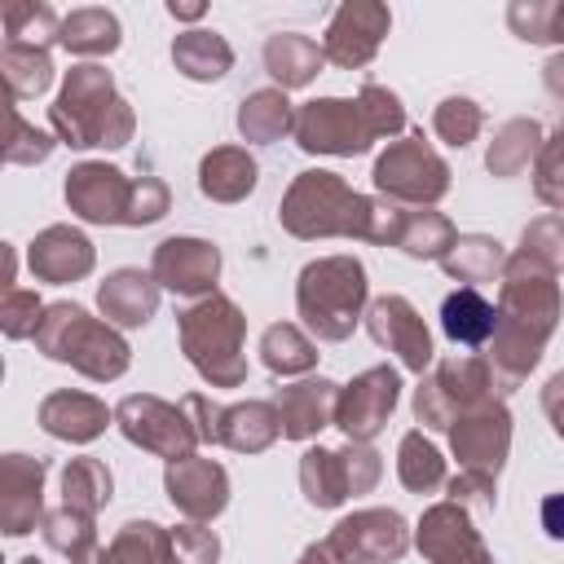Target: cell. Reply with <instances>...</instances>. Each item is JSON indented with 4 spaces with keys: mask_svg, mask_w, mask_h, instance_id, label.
I'll use <instances>...</instances> for the list:
<instances>
[{
    "mask_svg": "<svg viewBox=\"0 0 564 564\" xmlns=\"http://www.w3.org/2000/svg\"><path fill=\"white\" fill-rule=\"evenodd\" d=\"M110 494H115V480L101 458H70L62 467V507L97 520V511L110 502Z\"/></svg>",
    "mask_w": 564,
    "mask_h": 564,
    "instance_id": "38",
    "label": "cell"
},
{
    "mask_svg": "<svg viewBox=\"0 0 564 564\" xmlns=\"http://www.w3.org/2000/svg\"><path fill=\"white\" fill-rule=\"evenodd\" d=\"M542 410H546V419H551L555 436L564 441V370L546 379V388H542Z\"/></svg>",
    "mask_w": 564,
    "mask_h": 564,
    "instance_id": "52",
    "label": "cell"
},
{
    "mask_svg": "<svg viewBox=\"0 0 564 564\" xmlns=\"http://www.w3.org/2000/svg\"><path fill=\"white\" fill-rule=\"evenodd\" d=\"M361 322H366V330H370V339H375L379 348H392L397 361L423 379V370L432 366V352H436V348H432V335H427L419 308H414L405 295H397V291L375 295V300L366 304V317H361Z\"/></svg>",
    "mask_w": 564,
    "mask_h": 564,
    "instance_id": "19",
    "label": "cell"
},
{
    "mask_svg": "<svg viewBox=\"0 0 564 564\" xmlns=\"http://www.w3.org/2000/svg\"><path fill=\"white\" fill-rule=\"evenodd\" d=\"M4 40L9 44H31V48H48L62 40V18L40 4V0H13L4 9Z\"/></svg>",
    "mask_w": 564,
    "mask_h": 564,
    "instance_id": "41",
    "label": "cell"
},
{
    "mask_svg": "<svg viewBox=\"0 0 564 564\" xmlns=\"http://www.w3.org/2000/svg\"><path fill=\"white\" fill-rule=\"evenodd\" d=\"M256 176L260 167L242 145H216L198 163V189L212 203H242L256 189Z\"/></svg>",
    "mask_w": 564,
    "mask_h": 564,
    "instance_id": "28",
    "label": "cell"
},
{
    "mask_svg": "<svg viewBox=\"0 0 564 564\" xmlns=\"http://www.w3.org/2000/svg\"><path fill=\"white\" fill-rule=\"evenodd\" d=\"M441 269H445L454 282H463V286H480V282L502 278L507 251H502V242L489 238V234H458L454 247L441 256Z\"/></svg>",
    "mask_w": 564,
    "mask_h": 564,
    "instance_id": "34",
    "label": "cell"
},
{
    "mask_svg": "<svg viewBox=\"0 0 564 564\" xmlns=\"http://www.w3.org/2000/svg\"><path fill=\"white\" fill-rule=\"evenodd\" d=\"M238 132H242V141L269 145L286 132H295V106L286 101L282 88H256L238 106Z\"/></svg>",
    "mask_w": 564,
    "mask_h": 564,
    "instance_id": "35",
    "label": "cell"
},
{
    "mask_svg": "<svg viewBox=\"0 0 564 564\" xmlns=\"http://www.w3.org/2000/svg\"><path fill=\"white\" fill-rule=\"evenodd\" d=\"M66 53L75 57H106L123 44V26L110 9H97V4H84V9H70L62 18V40H57Z\"/></svg>",
    "mask_w": 564,
    "mask_h": 564,
    "instance_id": "33",
    "label": "cell"
},
{
    "mask_svg": "<svg viewBox=\"0 0 564 564\" xmlns=\"http://www.w3.org/2000/svg\"><path fill=\"white\" fill-rule=\"evenodd\" d=\"M172 62H176V70H181L185 79H194V84H216V79L229 75L234 48H229L225 35H216V31H207V26H194V31H181V35L172 40Z\"/></svg>",
    "mask_w": 564,
    "mask_h": 564,
    "instance_id": "30",
    "label": "cell"
},
{
    "mask_svg": "<svg viewBox=\"0 0 564 564\" xmlns=\"http://www.w3.org/2000/svg\"><path fill=\"white\" fill-rule=\"evenodd\" d=\"M159 282L154 273L141 269H115L101 286H97V308L110 326H145L159 308Z\"/></svg>",
    "mask_w": 564,
    "mask_h": 564,
    "instance_id": "26",
    "label": "cell"
},
{
    "mask_svg": "<svg viewBox=\"0 0 564 564\" xmlns=\"http://www.w3.org/2000/svg\"><path fill=\"white\" fill-rule=\"evenodd\" d=\"M494 326H498V304H489L476 286H458L445 295L441 304V330L454 339V344H489L494 339Z\"/></svg>",
    "mask_w": 564,
    "mask_h": 564,
    "instance_id": "32",
    "label": "cell"
},
{
    "mask_svg": "<svg viewBox=\"0 0 564 564\" xmlns=\"http://www.w3.org/2000/svg\"><path fill=\"white\" fill-rule=\"evenodd\" d=\"M18 564H44V560H35V555H22V560H18Z\"/></svg>",
    "mask_w": 564,
    "mask_h": 564,
    "instance_id": "58",
    "label": "cell"
},
{
    "mask_svg": "<svg viewBox=\"0 0 564 564\" xmlns=\"http://www.w3.org/2000/svg\"><path fill=\"white\" fill-rule=\"evenodd\" d=\"M194 419V432L203 445H225L238 454H264L282 436V419L273 401H238V405H216L203 392H189L181 401Z\"/></svg>",
    "mask_w": 564,
    "mask_h": 564,
    "instance_id": "10",
    "label": "cell"
},
{
    "mask_svg": "<svg viewBox=\"0 0 564 564\" xmlns=\"http://www.w3.org/2000/svg\"><path fill=\"white\" fill-rule=\"evenodd\" d=\"M172 207V194L159 176H137V189H132V207H128V225L141 229V225H154L163 220Z\"/></svg>",
    "mask_w": 564,
    "mask_h": 564,
    "instance_id": "50",
    "label": "cell"
},
{
    "mask_svg": "<svg viewBox=\"0 0 564 564\" xmlns=\"http://www.w3.org/2000/svg\"><path fill=\"white\" fill-rule=\"evenodd\" d=\"M352 564H397L410 551V524L401 511L392 507H366L344 516L330 533H326Z\"/></svg>",
    "mask_w": 564,
    "mask_h": 564,
    "instance_id": "20",
    "label": "cell"
},
{
    "mask_svg": "<svg viewBox=\"0 0 564 564\" xmlns=\"http://www.w3.org/2000/svg\"><path fill=\"white\" fill-rule=\"evenodd\" d=\"M498 282L502 286H498V326L489 339V366H494L498 397H507L542 361V348L564 317V295L555 273L529 260L524 251L507 256V269Z\"/></svg>",
    "mask_w": 564,
    "mask_h": 564,
    "instance_id": "1",
    "label": "cell"
},
{
    "mask_svg": "<svg viewBox=\"0 0 564 564\" xmlns=\"http://www.w3.org/2000/svg\"><path fill=\"white\" fill-rule=\"evenodd\" d=\"M533 194H538V203L564 212V128H555L542 141V154L533 163Z\"/></svg>",
    "mask_w": 564,
    "mask_h": 564,
    "instance_id": "45",
    "label": "cell"
},
{
    "mask_svg": "<svg viewBox=\"0 0 564 564\" xmlns=\"http://www.w3.org/2000/svg\"><path fill=\"white\" fill-rule=\"evenodd\" d=\"M260 361H264L269 375L291 379V375H304V370L317 366V344L295 322H273L260 335Z\"/></svg>",
    "mask_w": 564,
    "mask_h": 564,
    "instance_id": "36",
    "label": "cell"
},
{
    "mask_svg": "<svg viewBox=\"0 0 564 564\" xmlns=\"http://www.w3.org/2000/svg\"><path fill=\"white\" fill-rule=\"evenodd\" d=\"M115 423L119 432L141 445L145 454L163 458V463H176V458H189L194 445H198V432H194V419L185 405H172L163 397H150V392H132L115 405Z\"/></svg>",
    "mask_w": 564,
    "mask_h": 564,
    "instance_id": "12",
    "label": "cell"
},
{
    "mask_svg": "<svg viewBox=\"0 0 564 564\" xmlns=\"http://www.w3.org/2000/svg\"><path fill=\"white\" fill-rule=\"evenodd\" d=\"M326 66V53L313 35H300V31H278L264 40V70L278 79V88H304L322 75Z\"/></svg>",
    "mask_w": 564,
    "mask_h": 564,
    "instance_id": "27",
    "label": "cell"
},
{
    "mask_svg": "<svg viewBox=\"0 0 564 564\" xmlns=\"http://www.w3.org/2000/svg\"><path fill=\"white\" fill-rule=\"evenodd\" d=\"M31 339H35V348H40L48 361H62V366L79 370V375L93 379V383H110V379H119V375L132 366L128 339H123L110 322L93 317V313H88L84 304H75V300L44 304V317H40V326H35Z\"/></svg>",
    "mask_w": 564,
    "mask_h": 564,
    "instance_id": "4",
    "label": "cell"
},
{
    "mask_svg": "<svg viewBox=\"0 0 564 564\" xmlns=\"http://www.w3.org/2000/svg\"><path fill=\"white\" fill-rule=\"evenodd\" d=\"M295 145L304 154H335V159H352L366 154L379 137L361 110V101L352 97H317L295 106Z\"/></svg>",
    "mask_w": 564,
    "mask_h": 564,
    "instance_id": "11",
    "label": "cell"
},
{
    "mask_svg": "<svg viewBox=\"0 0 564 564\" xmlns=\"http://www.w3.org/2000/svg\"><path fill=\"white\" fill-rule=\"evenodd\" d=\"M375 189L401 207H432L449 194V163L423 141V132H405L375 159Z\"/></svg>",
    "mask_w": 564,
    "mask_h": 564,
    "instance_id": "8",
    "label": "cell"
},
{
    "mask_svg": "<svg viewBox=\"0 0 564 564\" xmlns=\"http://www.w3.org/2000/svg\"><path fill=\"white\" fill-rule=\"evenodd\" d=\"M388 26H392L388 4H375V0H344V4L330 13V22H326L322 53H326V62L339 66V70H361V66L379 53Z\"/></svg>",
    "mask_w": 564,
    "mask_h": 564,
    "instance_id": "15",
    "label": "cell"
},
{
    "mask_svg": "<svg viewBox=\"0 0 564 564\" xmlns=\"http://www.w3.org/2000/svg\"><path fill=\"white\" fill-rule=\"evenodd\" d=\"M454 225L449 216L432 212V207H405V220H401V234H397V247L414 260H441L449 247H454Z\"/></svg>",
    "mask_w": 564,
    "mask_h": 564,
    "instance_id": "39",
    "label": "cell"
},
{
    "mask_svg": "<svg viewBox=\"0 0 564 564\" xmlns=\"http://www.w3.org/2000/svg\"><path fill=\"white\" fill-rule=\"evenodd\" d=\"M366 304H370V282L357 256H322L300 269L295 308L313 339L322 344L348 339L366 317Z\"/></svg>",
    "mask_w": 564,
    "mask_h": 564,
    "instance_id": "5",
    "label": "cell"
},
{
    "mask_svg": "<svg viewBox=\"0 0 564 564\" xmlns=\"http://www.w3.org/2000/svg\"><path fill=\"white\" fill-rule=\"evenodd\" d=\"M546 44H564V0H546Z\"/></svg>",
    "mask_w": 564,
    "mask_h": 564,
    "instance_id": "56",
    "label": "cell"
},
{
    "mask_svg": "<svg viewBox=\"0 0 564 564\" xmlns=\"http://www.w3.org/2000/svg\"><path fill=\"white\" fill-rule=\"evenodd\" d=\"M26 264H31V273L40 282L66 286V282H79V278L93 273L97 251H93V242H88L84 229H75V225H48V229H40L31 238Z\"/></svg>",
    "mask_w": 564,
    "mask_h": 564,
    "instance_id": "23",
    "label": "cell"
},
{
    "mask_svg": "<svg viewBox=\"0 0 564 564\" xmlns=\"http://www.w3.org/2000/svg\"><path fill=\"white\" fill-rule=\"evenodd\" d=\"M542 529H546V538L564 542V489L542 498Z\"/></svg>",
    "mask_w": 564,
    "mask_h": 564,
    "instance_id": "53",
    "label": "cell"
},
{
    "mask_svg": "<svg viewBox=\"0 0 564 564\" xmlns=\"http://www.w3.org/2000/svg\"><path fill=\"white\" fill-rule=\"evenodd\" d=\"M397 476H401V485L410 494H436V489H445V480H449L445 458L423 436V427H414V432L401 436V445H397Z\"/></svg>",
    "mask_w": 564,
    "mask_h": 564,
    "instance_id": "37",
    "label": "cell"
},
{
    "mask_svg": "<svg viewBox=\"0 0 564 564\" xmlns=\"http://www.w3.org/2000/svg\"><path fill=\"white\" fill-rule=\"evenodd\" d=\"M449 449L458 458V471H476V476L498 480V471L511 454V414H507L502 397H489L476 410H467L449 427Z\"/></svg>",
    "mask_w": 564,
    "mask_h": 564,
    "instance_id": "13",
    "label": "cell"
},
{
    "mask_svg": "<svg viewBox=\"0 0 564 564\" xmlns=\"http://www.w3.org/2000/svg\"><path fill=\"white\" fill-rule=\"evenodd\" d=\"M40 533L70 564H110V546L97 542V520L93 516H79L70 507H57V511H44Z\"/></svg>",
    "mask_w": 564,
    "mask_h": 564,
    "instance_id": "29",
    "label": "cell"
},
{
    "mask_svg": "<svg viewBox=\"0 0 564 564\" xmlns=\"http://www.w3.org/2000/svg\"><path fill=\"white\" fill-rule=\"evenodd\" d=\"M383 476V458L366 445V441H348L339 449H304L300 458V489L308 498V507L330 511L357 494H370Z\"/></svg>",
    "mask_w": 564,
    "mask_h": 564,
    "instance_id": "9",
    "label": "cell"
},
{
    "mask_svg": "<svg viewBox=\"0 0 564 564\" xmlns=\"http://www.w3.org/2000/svg\"><path fill=\"white\" fill-rule=\"evenodd\" d=\"M106 423H115V410H106V401H97L93 392H75V388H57L40 401V427L57 441L70 445H88L106 432Z\"/></svg>",
    "mask_w": 564,
    "mask_h": 564,
    "instance_id": "25",
    "label": "cell"
},
{
    "mask_svg": "<svg viewBox=\"0 0 564 564\" xmlns=\"http://www.w3.org/2000/svg\"><path fill=\"white\" fill-rule=\"evenodd\" d=\"M0 70H4V84H9V97H13V101L40 97V93L53 84L48 48H31V44H9V40H4V48H0Z\"/></svg>",
    "mask_w": 564,
    "mask_h": 564,
    "instance_id": "40",
    "label": "cell"
},
{
    "mask_svg": "<svg viewBox=\"0 0 564 564\" xmlns=\"http://www.w3.org/2000/svg\"><path fill=\"white\" fill-rule=\"evenodd\" d=\"M176 330H181V352L189 357V366L212 388H238V383H247V352H242L247 317H242V308L229 295L212 291V295L194 300L176 317Z\"/></svg>",
    "mask_w": 564,
    "mask_h": 564,
    "instance_id": "6",
    "label": "cell"
},
{
    "mask_svg": "<svg viewBox=\"0 0 564 564\" xmlns=\"http://www.w3.org/2000/svg\"><path fill=\"white\" fill-rule=\"evenodd\" d=\"M216 560H220L216 529L194 524V520L167 529V564H216Z\"/></svg>",
    "mask_w": 564,
    "mask_h": 564,
    "instance_id": "46",
    "label": "cell"
},
{
    "mask_svg": "<svg viewBox=\"0 0 564 564\" xmlns=\"http://www.w3.org/2000/svg\"><path fill=\"white\" fill-rule=\"evenodd\" d=\"M542 79H546V93L564 101V53L546 57V66H542Z\"/></svg>",
    "mask_w": 564,
    "mask_h": 564,
    "instance_id": "55",
    "label": "cell"
},
{
    "mask_svg": "<svg viewBox=\"0 0 564 564\" xmlns=\"http://www.w3.org/2000/svg\"><path fill=\"white\" fill-rule=\"evenodd\" d=\"M357 101H361V110H366L375 137H397V132H405V106H401V97H397L392 88L366 79L361 93H357Z\"/></svg>",
    "mask_w": 564,
    "mask_h": 564,
    "instance_id": "48",
    "label": "cell"
},
{
    "mask_svg": "<svg viewBox=\"0 0 564 564\" xmlns=\"http://www.w3.org/2000/svg\"><path fill=\"white\" fill-rule=\"evenodd\" d=\"M278 220L291 238H361L370 242V225H375V198L357 194L339 172H322L308 167L300 172L282 203H278Z\"/></svg>",
    "mask_w": 564,
    "mask_h": 564,
    "instance_id": "3",
    "label": "cell"
},
{
    "mask_svg": "<svg viewBox=\"0 0 564 564\" xmlns=\"http://www.w3.org/2000/svg\"><path fill=\"white\" fill-rule=\"evenodd\" d=\"M445 494H449V502H458V507H476V511H494V502H498V480L494 476H476V471H458V476H449L445 480Z\"/></svg>",
    "mask_w": 564,
    "mask_h": 564,
    "instance_id": "51",
    "label": "cell"
},
{
    "mask_svg": "<svg viewBox=\"0 0 564 564\" xmlns=\"http://www.w3.org/2000/svg\"><path fill=\"white\" fill-rule=\"evenodd\" d=\"M414 546L423 551L427 564H494L480 529L471 524V511L458 502H432L419 516L414 529Z\"/></svg>",
    "mask_w": 564,
    "mask_h": 564,
    "instance_id": "16",
    "label": "cell"
},
{
    "mask_svg": "<svg viewBox=\"0 0 564 564\" xmlns=\"http://www.w3.org/2000/svg\"><path fill=\"white\" fill-rule=\"evenodd\" d=\"M295 564H352V560H348V555H344V551H339L330 538H322V542H313V546H308V551H304Z\"/></svg>",
    "mask_w": 564,
    "mask_h": 564,
    "instance_id": "54",
    "label": "cell"
},
{
    "mask_svg": "<svg viewBox=\"0 0 564 564\" xmlns=\"http://www.w3.org/2000/svg\"><path fill=\"white\" fill-rule=\"evenodd\" d=\"M40 317H44V304H40L35 291H26V286L4 291V300H0V330H4L9 339H26V335H35Z\"/></svg>",
    "mask_w": 564,
    "mask_h": 564,
    "instance_id": "49",
    "label": "cell"
},
{
    "mask_svg": "<svg viewBox=\"0 0 564 564\" xmlns=\"http://www.w3.org/2000/svg\"><path fill=\"white\" fill-rule=\"evenodd\" d=\"M480 128H485V110H480L471 97H445V101L432 110V132H436L445 145H454V150L471 145V141L480 137Z\"/></svg>",
    "mask_w": 564,
    "mask_h": 564,
    "instance_id": "43",
    "label": "cell"
},
{
    "mask_svg": "<svg viewBox=\"0 0 564 564\" xmlns=\"http://www.w3.org/2000/svg\"><path fill=\"white\" fill-rule=\"evenodd\" d=\"M48 128L70 150H123L137 132L132 106L119 97L115 75L97 62H79L66 70L57 101L48 106Z\"/></svg>",
    "mask_w": 564,
    "mask_h": 564,
    "instance_id": "2",
    "label": "cell"
},
{
    "mask_svg": "<svg viewBox=\"0 0 564 564\" xmlns=\"http://www.w3.org/2000/svg\"><path fill=\"white\" fill-rule=\"evenodd\" d=\"M520 251H524L529 260L546 264L551 273H560V269H564V216L551 212V216H538L533 225H524Z\"/></svg>",
    "mask_w": 564,
    "mask_h": 564,
    "instance_id": "47",
    "label": "cell"
},
{
    "mask_svg": "<svg viewBox=\"0 0 564 564\" xmlns=\"http://www.w3.org/2000/svg\"><path fill=\"white\" fill-rule=\"evenodd\" d=\"M44 476H48L44 458L31 454L0 458V529L9 538H26L44 520Z\"/></svg>",
    "mask_w": 564,
    "mask_h": 564,
    "instance_id": "22",
    "label": "cell"
},
{
    "mask_svg": "<svg viewBox=\"0 0 564 564\" xmlns=\"http://www.w3.org/2000/svg\"><path fill=\"white\" fill-rule=\"evenodd\" d=\"M167 13H172L176 22H198V18L207 13V4H176V0H172V4H167Z\"/></svg>",
    "mask_w": 564,
    "mask_h": 564,
    "instance_id": "57",
    "label": "cell"
},
{
    "mask_svg": "<svg viewBox=\"0 0 564 564\" xmlns=\"http://www.w3.org/2000/svg\"><path fill=\"white\" fill-rule=\"evenodd\" d=\"M132 189H137V181H128L119 167L97 163V159L75 163L66 172V185H62L66 207L88 225H128Z\"/></svg>",
    "mask_w": 564,
    "mask_h": 564,
    "instance_id": "17",
    "label": "cell"
},
{
    "mask_svg": "<svg viewBox=\"0 0 564 564\" xmlns=\"http://www.w3.org/2000/svg\"><path fill=\"white\" fill-rule=\"evenodd\" d=\"M163 489H167V502L194 524H212L229 507V471L216 458H203V454L167 463L163 467Z\"/></svg>",
    "mask_w": 564,
    "mask_h": 564,
    "instance_id": "21",
    "label": "cell"
},
{
    "mask_svg": "<svg viewBox=\"0 0 564 564\" xmlns=\"http://www.w3.org/2000/svg\"><path fill=\"white\" fill-rule=\"evenodd\" d=\"M489 397H498L489 357H476V352H463L458 357L454 352V357L436 361L419 379V388H414V419L427 432H449L467 410H476Z\"/></svg>",
    "mask_w": 564,
    "mask_h": 564,
    "instance_id": "7",
    "label": "cell"
},
{
    "mask_svg": "<svg viewBox=\"0 0 564 564\" xmlns=\"http://www.w3.org/2000/svg\"><path fill=\"white\" fill-rule=\"evenodd\" d=\"M542 141H546V132H542L538 119H507V123L494 132L489 150H485V167H489L498 181H511V176H520L529 163H538Z\"/></svg>",
    "mask_w": 564,
    "mask_h": 564,
    "instance_id": "31",
    "label": "cell"
},
{
    "mask_svg": "<svg viewBox=\"0 0 564 564\" xmlns=\"http://www.w3.org/2000/svg\"><path fill=\"white\" fill-rule=\"evenodd\" d=\"M278 419H282V436L286 441H313L322 427H335V405H339V383L335 379H300L278 388L273 397Z\"/></svg>",
    "mask_w": 564,
    "mask_h": 564,
    "instance_id": "24",
    "label": "cell"
},
{
    "mask_svg": "<svg viewBox=\"0 0 564 564\" xmlns=\"http://www.w3.org/2000/svg\"><path fill=\"white\" fill-rule=\"evenodd\" d=\"M401 401V375L392 366H370L361 370L352 383L339 388V405H335V427L348 441H375L388 427V414Z\"/></svg>",
    "mask_w": 564,
    "mask_h": 564,
    "instance_id": "14",
    "label": "cell"
},
{
    "mask_svg": "<svg viewBox=\"0 0 564 564\" xmlns=\"http://www.w3.org/2000/svg\"><path fill=\"white\" fill-rule=\"evenodd\" d=\"M57 137H48L44 128L26 123L18 106H9V137H4V163H18V167H31V163H44L53 154Z\"/></svg>",
    "mask_w": 564,
    "mask_h": 564,
    "instance_id": "44",
    "label": "cell"
},
{
    "mask_svg": "<svg viewBox=\"0 0 564 564\" xmlns=\"http://www.w3.org/2000/svg\"><path fill=\"white\" fill-rule=\"evenodd\" d=\"M110 564H167V529L154 520H128L110 538Z\"/></svg>",
    "mask_w": 564,
    "mask_h": 564,
    "instance_id": "42",
    "label": "cell"
},
{
    "mask_svg": "<svg viewBox=\"0 0 564 564\" xmlns=\"http://www.w3.org/2000/svg\"><path fill=\"white\" fill-rule=\"evenodd\" d=\"M150 273L163 291L181 295V300H203L216 291L220 278V247L207 238H163L150 256Z\"/></svg>",
    "mask_w": 564,
    "mask_h": 564,
    "instance_id": "18",
    "label": "cell"
}]
</instances>
